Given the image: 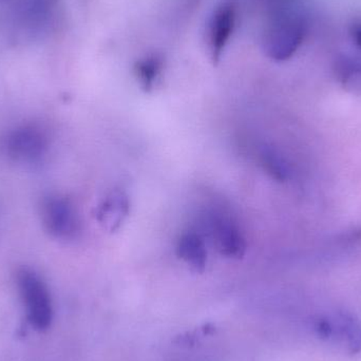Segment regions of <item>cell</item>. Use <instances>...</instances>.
I'll return each mask as SVG.
<instances>
[{
	"label": "cell",
	"mask_w": 361,
	"mask_h": 361,
	"mask_svg": "<svg viewBox=\"0 0 361 361\" xmlns=\"http://www.w3.org/2000/svg\"><path fill=\"white\" fill-rule=\"evenodd\" d=\"M17 286L27 324L37 332L48 330L52 324L54 311L46 282L32 269H23L17 275Z\"/></svg>",
	"instance_id": "cell-1"
},
{
	"label": "cell",
	"mask_w": 361,
	"mask_h": 361,
	"mask_svg": "<svg viewBox=\"0 0 361 361\" xmlns=\"http://www.w3.org/2000/svg\"><path fill=\"white\" fill-rule=\"evenodd\" d=\"M305 35V25L298 14L283 12L269 23L264 35V50L274 61L290 59L300 46Z\"/></svg>",
	"instance_id": "cell-2"
},
{
	"label": "cell",
	"mask_w": 361,
	"mask_h": 361,
	"mask_svg": "<svg viewBox=\"0 0 361 361\" xmlns=\"http://www.w3.org/2000/svg\"><path fill=\"white\" fill-rule=\"evenodd\" d=\"M4 149L8 158L16 162L35 164L48 152V135L38 125H21L8 133Z\"/></svg>",
	"instance_id": "cell-3"
},
{
	"label": "cell",
	"mask_w": 361,
	"mask_h": 361,
	"mask_svg": "<svg viewBox=\"0 0 361 361\" xmlns=\"http://www.w3.org/2000/svg\"><path fill=\"white\" fill-rule=\"evenodd\" d=\"M40 214L44 228L57 239H74L80 233L78 212L67 197L61 195L44 197L42 202Z\"/></svg>",
	"instance_id": "cell-4"
},
{
	"label": "cell",
	"mask_w": 361,
	"mask_h": 361,
	"mask_svg": "<svg viewBox=\"0 0 361 361\" xmlns=\"http://www.w3.org/2000/svg\"><path fill=\"white\" fill-rule=\"evenodd\" d=\"M207 235L218 252L228 258H241L245 254L246 242L237 223L220 210H210L203 219Z\"/></svg>",
	"instance_id": "cell-5"
},
{
	"label": "cell",
	"mask_w": 361,
	"mask_h": 361,
	"mask_svg": "<svg viewBox=\"0 0 361 361\" xmlns=\"http://www.w3.org/2000/svg\"><path fill=\"white\" fill-rule=\"evenodd\" d=\"M235 25V8L231 2L219 4L208 21L207 44L214 63L220 61Z\"/></svg>",
	"instance_id": "cell-6"
},
{
	"label": "cell",
	"mask_w": 361,
	"mask_h": 361,
	"mask_svg": "<svg viewBox=\"0 0 361 361\" xmlns=\"http://www.w3.org/2000/svg\"><path fill=\"white\" fill-rule=\"evenodd\" d=\"M130 210L128 197L123 191L114 190L109 193L99 206L97 218L109 231H116L124 223Z\"/></svg>",
	"instance_id": "cell-7"
},
{
	"label": "cell",
	"mask_w": 361,
	"mask_h": 361,
	"mask_svg": "<svg viewBox=\"0 0 361 361\" xmlns=\"http://www.w3.org/2000/svg\"><path fill=\"white\" fill-rule=\"evenodd\" d=\"M177 255L187 265L202 273L207 264L205 241L199 233L187 231L180 235L177 243Z\"/></svg>",
	"instance_id": "cell-8"
},
{
	"label": "cell",
	"mask_w": 361,
	"mask_h": 361,
	"mask_svg": "<svg viewBox=\"0 0 361 361\" xmlns=\"http://www.w3.org/2000/svg\"><path fill=\"white\" fill-rule=\"evenodd\" d=\"M335 320V335L338 334L343 339L350 353H360L361 324L358 320L347 313H339Z\"/></svg>",
	"instance_id": "cell-9"
},
{
	"label": "cell",
	"mask_w": 361,
	"mask_h": 361,
	"mask_svg": "<svg viewBox=\"0 0 361 361\" xmlns=\"http://www.w3.org/2000/svg\"><path fill=\"white\" fill-rule=\"evenodd\" d=\"M162 59L157 56H148L137 61L135 76L144 91L149 92L154 88L162 73Z\"/></svg>",
	"instance_id": "cell-10"
},
{
	"label": "cell",
	"mask_w": 361,
	"mask_h": 361,
	"mask_svg": "<svg viewBox=\"0 0 361 361\" xmlns=\"http://www.w3.org/2000/svg\"><path fill=\"white\" fill-rule=\"evenodd\" d=\"M260 159L263 169L273 179L284 182L290 178V165L278 150L271 147H263L260 152Z\"/></svg>",
	"instance_id": "cell-11"
},
{
	"label": "cell",
	"mask_w": 361,
	"mask_h": 361,
	"mask_svg": "<svg viewBox=\"0 0 361 361\" xmlns=\"http://www.w3.org/2000/svg\"><path fill=\"white\" fill-rule=\"evenodd\" d=\"M336 73L348 92L361 97V61L343 59L337 63Z\"/></svg>",
	"instance_id": "cell-12"
},
{
	"label": "cell",
	"mask_w": 361,
	"mask_h": 361,
	"mask_svg": "<svg viewBox=\"0 0 361 361\" xmlns=\"http://www.w3.org/2000/svg\"><path fill=\"white\" fill-rule=\"evenodd\" d=\"M314 331L322 341H329L335 336L334 322L328 317H319L314 322Z\"/></svg>",
	"instance_id": "cell-13"
},
{
	"label": "cell",
	"mask_w": 361,
	"mask_h": 361,
	"mask_svg": "<svg viewBox=\"0 0 361 361\" xmlns=\"http://www.w3.org/2000/svg\"><path fill=\"white\" fill-rule=\"evenodd\" d=\"M352 35H353V39L354 42H355V44L361 48V23L354 27Z\"/></svg>",
	"instance_id": "cell-14"
}]
</instances>
